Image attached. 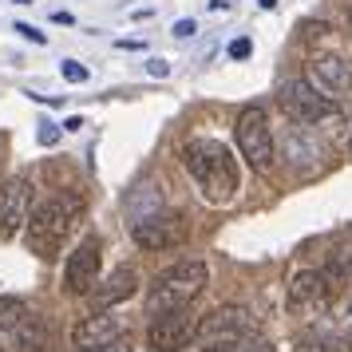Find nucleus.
<instances>
[{
    "label": "nucleus",
    "mask_w": 352,
    "mask_h": 352,
    "mask_svg": "<svg viewBox=\"0 0 352 352\" xmlns=\"http://www.w3.org/2000/svg\"><path fill=\"white\" fill-rule=\"evenodd\" d=\"M230 56H234V60H245V56H250V40H234V44H230Z\"/></svg>",
    "instance_id": "4be33fe9"
},
{
    "label": "nucleus",
    "mask_w": 352,
    "mask_h": 352,
    "mask_svg": "<svg viewBox=\"0 0 352 352\" xmlns=\"http://www.w3.org/2000/svg\"><path fill=\"white\" fill-rule=\"evenodd\" d=\"M182 166H186V175L198 182L202 198L214 202V206H226L241 186L238 159H234V151L226 143H218V139H190V143H182Z\"/></svg>",
    "instance_id": "f257e3e1"
},
{
    "label": "nucleus",
    "mask_w": 352,
    "mask_h": 352,
    "mask_svg": "<svg viewBox=\"0 0 352 352\" xmlns=\"http://www.w3.org/2000/svg\"><path fill=\"white\" fill-rule=\"evenodd\" d=\"M349 317H352V305H349Z\"/></svg>",
    "instance_id": "cd10ccee"
},
{
    "label": "nucleus",
    "mask_w": 352,
    "mask_h": 352,
    "mask_svg": "<svg viewBox=\"0 0 352 352\" xmlns=\"http://www.w3.org/2000/svg\"><path fill=\"white\" fill-rule=\"evenodd\" d=\"M297 352H352V329H305Z\"/></svg>",
    "instance_id": "2eb2a0df"
},
{
    "label": "nucleus",
    "mask_w": 352,
    "mask_h": 352,
    "mask_svg": "<svg viewBox=\"0 0 352 352\" xmlns=\"http://www.w3.org/2000/svg\"><path fill=\"white\" fill-rule=\"evenodd\" d=\"M254 336H257V317L245 305H218L214 313L202 317L194 344H202L206 352H238Z\"/></svg>",
    "instance_id": "20e7f679"
},
{
    "label": "nucleus",
    "mask_w": 352,
    "mask_h": 352,
    "mask_svg": "<svg viewBox=\"0 0 352 352\" xmlns=\"http://www.w3.org/2000/svg\"><path fill=\"white\" fill-rule=\"evenodd\" d=\"M52 20H56V24H76V20H72V12H64V8H56V12H52Z\"/></svg>",
    "instance_id": "393cba45"
},
{
    "label": "nucleus",
    "mask_w": 352,
    "mask_h": 352,
    "mask_svg": "<svg viewBox=\"0 0 352 352\" xmlns=\"http://www.w3.org/2000/svg\"><path fill=\"white\" fill-rule=\"evenodd\" d=\"M24 317H28V305L20 297H0V336H16Z\"/></svg>",
    "instance_id": "f3484780"
},
{
    "label": "nucleus",
    "mask_w": 352,
    "mask_h": 352,
    "mask_svg": "<svg viewBox=\"0 0 352 352\" xmlns=\"http://www.w3.org/2000/svg\"><path fill=\"white\" fill-rule=\"evenodd\" d=\"M32 210V178L28 175H12L0 186V234L16 238Z\"/></svg>",
    "instance_id": "1a4fd4ad"
},
{
    "label": "nucleus",
    "mask_w": 352,
    "mask_h": 352,
    "mask_svg": "<svg viewBox=\"0 0 352 352\" xmlns=\"http://www.w3.org/2000/svg\"><path fill=\"white\" fill-rule=\"evenodd\" d=\"M309 80L317 83L324 96H349L352 91V60H344V56H317L309 64Z\"/></svg>",
    "instance_id": "4468645a"
},
{
    "label": "nucleus",
    "mask_w": 352,
    "mask_h": 352,
    "mask_svg": "<svg viewBox=\"0 0 352 352\" xmlns=\"http://www.w3.org/2000/svg\"><path fill=\"white\" fill-rule=\"evenodd\" d=\"M91 352H135V349H131V340H127V336H119L115 344H103V349H91Z\"/></svg>",
    "instance_id": "aec40b11"
},
{
    "label": "nucleus",
    "mask_w": 352,
    "mask_h": 352,
    "mask_svg": "<svg viewBox=\"0 0 352 352\" xmlns=\"http://www.w3.org/2000/svg\"><path fill=\"white\" fill-rule=\"evenodd\" d=\"M198 324H202V317H194L190 305L159 313L155 324H151V333H146V344H151V352H182L198 340Z\"/></svg>",
    "instance_id": "0eeeda50"
},
{
    "label": "nucleus",
    "mask_w": 352,
    "mask_h": 352,
    "mask_svg": "<svg viewBox=\"0 0 352 352\" xmlns=\"http://www.w3.org/2000/svg\"><path fill=\"white\" fill-rule=\"evenodd\" d=\"M210 270L206 261H178L170 270H162L155 281H151V293H146V313L159 317V313H170V309H186V305L206 289Z\"/></svg>",
    "instance_id": "7ed1b4c3"
},
{
    "label": "nucleus",
    "mask_w": 352,
    "mask_h": 352,
    "mask_svg": "<svg viewBox=\"0 0 352 352\" xmlns=\"http://www.w3.org/2000/svg\"><path fill=\"white\" fill-rule=\"evenodd\" d=\"M119 336H127L123 320L111 317V313H91L72 329V344H76V352H91V349H103V344H115Z\"/></svg>",
    "instance_id": "f8f14e48"
},
{
    "label": "nucleus",
    "mask_w": 352,
    "mask_h": 352,
    "mask_svg": "<svg viewBox=\"0 0 352 352\" xmlns=\"http://www.w3.org/2000/svg\"><path fill=\"white\" fill-rule=\"evenodd\" d=\"M60 76H64L67 83H87V67L76 64V60H64V64H60Z\"/></svg>",
    "instance_id": "a211bd4d"
},
{
    "label": "nucleus",
    "mask_w": 352,
    "mask_h": 352,
    "mask_svg": "<svg viewBox=\"0 0 352 352\" xmlns=\"http://www.w3.org/2000/svg\"><path fill=\"white\" fill-rule=\"evenodd\" d=\"M16 344H20V349H28V352H48L52 349L48 324L36 317V313H28V317H24V324L16 329Z\"/></svg>",
    "instance_id": "dca6fc26"
},
{
    "label": "nucleus",
    "mask_w": 352,
    "mask_h": 352,
    "mask_svg": "<svg viewBox=\"0 0 352 352\" xmlns=\"http://www.w3.org/2000/svg\"><path fill=\"white\" fill-rule=\"evenodd\" d=\"M146 72H151V76H166V72H170V67H166V60H151V64H146Z\"/></svg>",
    "instance_id": "b1692460"
},
{
    "label": "nucleus",
    "mask_w": 352,
    "mask_h": 352,
    "mask_svg": "<svg viewBox=\"0 0 352 352\" xmlns=\"http://www.w3.org/2000/svg\"><path fill=\"white\" fill-rule=\"evenodd\" d=\"M99 270H103V245H99V238H83L80 245L67 254L64 289L72 297H87L91 285L99 281Z\"/></svg>",
    "instance_id": "6e6552de"
},
{
    "label": "nucleus",
    "mask_w": 352,
    "mask_h": 352,
    "mask_svg": "<svg viewBox=\"0 0 352 352\" xmlns=\"http://www.w3.org/2000/svg\"><path fill=\"white\" fill-rule=\"evenodd\" d=\"M56 139H60V131L52 127V123H40V143H44V146H52Z\"/></svg>",
    "instance_id": "412c9836"
},
{
    "label": "nucleus",
    "mask_w": 352,
    "mask_h": 352,
    "mask_svg": "<svg viewBox=\"0 0 352 352\" xmlns=\"http://www.w3.org/2000/svg\"><path fill=\"white\" fill-rule=\"evenodd\" d=\"M135 293H139V273L131 270V265H119L115 273H107L103 281L91 285L87 305H91V313H107V309H115V305L131 301Z\"/></svg>",
    "instance_id": "9b49d317"
},
{
    "label": "nucleus",
    "mask_w": 352,
    "mask_h": 352,
    "mask_svg": "<svg viewBox=\"0 0 352 352\" xmlns=\"http://www.w3.org/2000/svg\"><path fill=\"white\" fill-rule=\"evenodd\" d=\"M16 32L24 36V40H32V44H48V36H44V32H36L32 24H16Z\"/></svg>",
    "instance_id": "6ab92c4d"
},
{
    "label": "nucleus",
    "mask_w": 352,
    "mask_h": 352,
    "mask_svg": "<svg viewBox=\"0 0 352 352\" xmlns=\"http://www.w3.org/2000/svg\"><path fill=\"white\" fill-rule=\"evenodd\" d=\"M12 4H32V0H12Z\"/></svg>",
    "instance_id": "a878e982"
},
{
    "label": "nucleus",
    "mask_w": 352,
    "mask_h": 352,
    "mask_svg": "<svg viewBox=\"0 0 352 352\" xmlns=\"http://www.w3.org/2000/svg\"><path fill=\"white\" fill-rule=\"evenodd\" d=\"M83 222V198L80 194H56L48 202H40L32 210V218L24 222V241H28V250L36 257H52L64 250V241L80 230Z\"/></svg>",
    "instance_id": "f03ea898"
},
{
    "label": "nucleus",
    "mask_w": 352,
    "mask_h": 352,
    "mask_svg": "<svg viewBox=\"0 0 352 352\" xmlns=\"http://www.w3.org/2000/svg\"><path fill=\"white\" fill-rule=\"evenodd\" d=\"M135 241L159 254V250H175L186 241V218L182 214H146L135 222Z\"/></svg>",
    "instance_id": "9d476101"
},
{
    "label": "nucleus",
    "mask_w": 352,
    "mask_h": 352,
    "mask_svg": "<svg viewBox=\"0 0 352 352\" xmlns=\"http://www.w3.org/2000/svg\"><path fill=\"white\" fill-rule=\"evenodd\" d=\"M234 139H238V151L241 159L250 162L254 170H270L273 159H277V146H273V131H270V115L265 107H241L238 111V123H234Z\"/></svg>",
    "instance_id": "39448f33"
},
{
    "label": "nucleus",
    "mask_w": 352,
    "mask_h": 352,
    "mask_svg": "<svg viewBox=\"0 0 352 352\" xmlns=\"http://www.w3.org/2000/svg\"><path fill=\"white\" fill-rule=\"evenodd\" d=\"M277 103H281V111H285L289 119H297V123H320V119L336 115L333 96H324L313 80H289V83H281Z\"/></svg>",
    "instance_id": "423d86ee"
},
{
    "label": "nucleus",
    "mask_w": 352,
    "mask_h": 352,
    "mask_svg": "<svg viewBox=\"0 0 352 352\" xmlns=\"http://www.w3.org/2000/svg\"><path fill=\"white\" fill-rule=\"evenodd\" d=\"M349 155H352V139H349Z\"/></svg>",
    "instance_id": "bb28decb"
},
{
    "label": "nucleus",
    "mask_w": 352,
    "mask_h": 352,
    "mask_svg": "<svg viewBox=\"0 0 352 352\" xmlns=\"http://www.w3.org/2000/svg\"><path fill=\"white\" fill-rule=\"evenodd\" d=\"M333 297V285L324 281V273L320 270H297L293 273V281H289V305L297 309V313H320L324 305Z\"/></svg>",
    "instance_id": "ddd939ff"
},
{
    "label": "nucleus",
    "mask_w": 352,
    "mask_h": 352,
    "mask_svg": "<svg viewBox=\"0 0 352 352\" xmlns=\"http://www.w3.org/2000/svg\"><path fill=\"white\" fill-rule=\"evenodd\" d=\"M175 36H178V40L194 36V20H178V24H175Z\"/></svg>",
    "instance_id": "5701e85b"
}]
</instances>
